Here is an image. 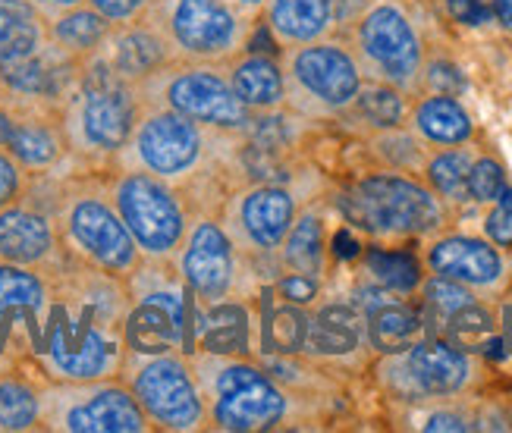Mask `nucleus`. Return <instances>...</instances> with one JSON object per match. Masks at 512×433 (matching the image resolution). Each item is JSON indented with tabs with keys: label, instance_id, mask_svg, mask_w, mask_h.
<instances>
[{
	"label": "nucleus",
	"instance_id": "obj_1",
	"mask_svg": "<svg viewBox=\"0 0 512 433\" xmlns=\"http://www.w3.org/2000/svg\"><path fill=\"white\" fill-rule=\"evenodd\" d=\"M54 295L26 352L44 383H88L120 377L126 361V280L66 261L51 270Z\"/></svg>",
	"mask_w": 512,
	"mask_h": 433
},
{
	"label": "nucleus",
	"instance_id": "obj_2",
	"mask_svg": "<svg viewBox=\"0 0 512 433\" xmlns=\"http://www.w3.org/2000/svg\"><path fill=\"white\" fill-rule=\"evenodd\" d=\"M142 113L139 85L120 79L95 54L82 60L79 79L60 107V120L76 161L92 170L114 167Z\"/></svg>",
	"mask_w": 512,
	"mask_h": 433
},
{
	"label": "nucleus",
	"instance_id": "obj_3",
	"mask_svg": "<svg viewBox=\"0 0 512 433\" xmlns=\"http://www.w3.org/2000/svg\"><path fill=\"white\" fill-rule=\"evenodd\" d=\"M98 173L104 170H88L85 176L57 182L48 211L54 214L66 255L126 280L142 264V252L110 201L107 179Z\"/></svg>",
	"mask_w": 512,
	"mask_h": 433
},
{
	"label": "nucleus",
	"instance_id": "obj_4",
	"mask_svg": "<svg viewBox=\"0 0 512 433\" xmlns=\"http://www.w3.org/2000/svg\"><path fill=\"white\" fill-rule=\"evenodd\" d=\"M195 380L202 386L208 424L227 433L274 430L289 418V393L261 364L242 355H189Z\"/></svg>",
	"mask_w": 512,
	"mask_h": 433
},
{
	"label": "nucleus",
	"instance_id": "obj_5",
	"mask_svg": "<svg viewBox=\"0 0 512 433\" xmlns=\"http://www.w3.org/2000/svg\"><path fill=\"white\" fill-rule=\"evenodd\" d=\"M129 311L123 321L126 352H195V292L173 261H148L126 277Z\"/></svg>",
	"mask_w": 512,
	"mask_h": 433
},
{
	"label": "nucleus",
	"instance_id": "obj_6",
	"mask_svg": "<svg viewBox=\"0 0 512 433\" xmlns=\"http://www.w3.org/2000/svg\"><path fill=\"white\" fill-rule=\"evenodd\" d=\"M343 217L374 239L434 236L447 223L443 198L406 173H368L340 195Z\"/></svg>",
	"mask_w": 512,
	"mask_h": 433
},
{
	"label": "nucleus",
	"instance_id": "obj_7",
	"mask_svg": "<svg viewBox=\"0 0 512 433\" xmlns=\"http://www.w3.org/2000/svg\"><path fill=\"white\" fill-rule=\"evenodd\" d=\"M107 192L142 258L173 261L180 248L192 208L180 186L145 173L139 167H107Z\"/></svg>",
	"mask_w": 512,
	"mask_h": 433
},
{
	"label": "nucleus",
	"instance_id": "obj_8",
	"mask_svg": "<svg viewBox=\"0 0 512 433\" xmlns=\"http://www.w3.org/2000/svg\"><path fill=\"white\" fill-rule=\"evenodd\" d=\"M230 132H217L167 107L142 104L139 123L114 167H139L173 186H186L211 164V148Z\"/></svg>",
	"mask_w": 512,
	"mask_h": 433
},
{
	"label": "nucleus",
	"instance_id": "obj_9",
	"mask_svg": "<svg viewBox=\"0 0 512 433\" xmlns=\"http://www.w3.org/2000/svg\"><path fill=\"white\" fill-rule=\"evenodd\" d=\"M142 104L167 107L217 132L246 135L252 110L236 98L224 63L173 60L139 85Z\"/></svg>",
	"mask_w": 512,
	"mask_h": 433
},
{
	"label": "nucleus",
	"instance_id": "obj_10",
	"mask_svg": "<svg viewBox=\"0 0 512 433\" xmlns=\"http://www.w3.org/2000/svg\"><path fill=\"white\" fill-rule=\"evenodd\" d=\"M167 38L173 60L227 63L246 51L252 16L233 0H154L145 13Z\"/></svg>",
	"mask_w": 512,
	"mask_h": 433
},
{
	"label": "nucleus",
	"instance_id": "obj_11",
	"mask_svg": "<svg viewBox=\"0 0 512 433\" xmlns=\"http://www.w3.org/2000/svg\"><path fill=\"white\" fill-rule=\"evenodd\" d=\"M120 380L132 390L151 427L189 433L208 424L202 386L186 352H126Z\"/></svg>",
	"mask_w": 512,
	"mask_h": 433
},
{
	"label": "nucleus",
	"instance_id": "obj_12",
	"mask_svg": "<svg viewBox=\"0 0 512 433\" xmlns=\"http://www.w3.org/2000/svg\"><path fill=\"white\" fill-rule=\"evenodd\" d=\"M41 430L54 433H148L142 405L120 377L88 383L41 380Z\"/></svg>",
	"mask_w": 512,
	"mask_h": 433
},
{
	"label": "nucleus",
	"instance_id": "obj_13",
	"mask_svg": "<svg viewBox=\"0 0 512 433\" xmlns=\"http://www.w3.org/2000/svg\"><path fill=\"white\" fill-rule=\"evenodd\" d=\"M286 101L308 113H340L349 110L365 85V70L340 41H308L286 48L283 57Z\"/></svg>",
	"mask_w": 512,
	"mask_h": 433
},
{
	"label": "nucleus",
	"instance_id": "obj_14",
	"mask_svg": "<svg viewBox=\"0 0 512 433\" xmlns=\"http://www.w3.org/2000/svg\"><path fill=\"white\" fill-rule=\"evenodd\" d=\"M377 374L396 399H450L469 390L475 380V358L443 336H421L406 352L384 355Z\"/></svg>",
	"mask_w": 512,
	"mask_h": 433
},
{
	"label": "nucleus",
	"instance_id": "obj_15",
	"mask_svg": "<svg viewBox=\"0 0 512 433\" xmlns=\"http://www.w3.org/2000/svg\"><path fill=\"white\" fill-rule=\"evenodd\" d=\"M355 57L377 82L396 85L399 91H412L425 70V44L415 22L390 0H381L359 16Z\"/></svg>",
	"mask_w": 512,
	"mask_h": 433
},
{
	"label": "nucleus",
	"instance_id": "obj_16",
	"mask_svg": "<svg viewBox=\"0 0 512 433\" xmlns=\"http://www.w3.org/2000/svg\"><path fill=\"white\" fill-rule=\"evenodd\" d=\"M173 267L198 302H217L236 292L239 248L217 214L192 211L186 236L173 255Z\"/></svg>",
	"mask_w": 512,
	"mask_h": 433
},
{
	"label": "nucleus",
	"instance_id": "obj_17",
	"mask_svg": "<svg viewBox=\"0 0 512 433\" xmlns=\"http://www.w3.org/2000/svg\"><path fill=\"white\" fill-rule=\"evenodd\" d=\"M79 66L51 41L29 54L0 60V101L10 110H60L79 79Z\"/></svg>",
	"mask_w": 512,
	"mask_h": 433
},
{
	"label": "nucleus",
	"instance_id": "obj_18",
	"mask_svg": "<svg viewBox=\"0 0 512 433\" xmlns=\"http://www.w3.org/2000/svg\"><path fill=\"white\" fill-rule=\"evenodd\" d=\"M296 217L299 201L280 182H255V186L236 192L220 214L236 248L246 245L242 252L258 255H277Z\"/></svg>",
	"mask_w": 512,
	"mask_h": 433
},
{
	"label": "nucleus",
	"instance_id": "obj_19",
	"mask_svg": "<svg viewBox=\"0 0 512 433\" xmlns=\"http://www.w3.org/2000/svg\"><path fill=\"white\" fill-rule=\"evenodd\" d=\"M0 261L26 264L38 270H57L66 261L54 214L26 198L0 211Z\"/></svg>",
	"mask_w": 512,
	"mask_h": 433
},
{
	"label": "nucleus",
	"instance_id": "obj_20",
	"mask_svg": "<svg viewBox=\"0 0 512 433\" xmlns=\"http://www.w3.org/2000/svg\"><path fill=\"white\" fill-rule=\"evenodd\" d=\"M54 283L48 270L0 261V327L26 355L44 311L51 305Z\"/></svg>",
	"mask_w": 512,
	"mask_h": 433
},
{
	"label": "nucleus",
	"instance_id": "obj_21",
	"mask_svg": "<svg viewBox=\"0 0 512 433\" xmlns=\"http://www.w3.org/2000/svg\"><path fill=\"white\" fill-rule=\"evenodd\" d=\"M4 148L32 179L54 176L73 157L60 110H13V129Z\"/></svg>",
	"mask_w": 512,
	"mask_h": 433
},
{
	"label": "nucleus",
	"instance_id": "obj_22",
	"mask_svg": "<svg viewBox=\"0 0 512 433\" xmlns=\"http://www.w3.org/2000/svg\"><path fill=\"white\" fill-rule=\"evenodd\" d=\"M431 273L450 277L469 289L491 292L506 280V258L491 239L450 233L428 245Z\"/></svg>",
	"mask_w": 512,
	"mask_h": 433
},
{
	"label": "nucleus",
	"instance_id": "obj_23",
	"mask_svg": "<svg viewBox=\"0 0 512 433\" xmlns=\"http://www.w3.org/2000/svg\"><path fill=\"white\" fill-rule=\"evenodd\" d=\"M98 57L114 70L120 79L142 85L158 70H164L167 63H173V51L161 29L154 26L148 16L126 22V26H114L110 38L104 41V48Z\"/></svg>",
	"mask_w": 512,
	"mask_h": 433
},
{
	"label": "nucleus",
	"instance_id": "obj_24",
	"mask_svg": "<svg viewBox=\"0 0 512 433\" xmlns=\"http://www.w3.org/2000/svg\"><path fill=\"white\" fill-rule=\"evenodd\" d=\"M362 302H355L365 314V336L377 355H396L406 352L412 343H418L428 333L425 317L418 308L387 299L384 292H377V299H368V292H359Z\"/></svg>",
	"mask_w": 512,
	"mask_h": 433
},
{
	"label": "nucleus",
	"instance_id": "obj_25",
	"mask_svg": "<svg viewBox=\"0 0 512 433\" xmlns=\"http://www.w3.org/2000/svg\"><path fill=\"white\" fill-rule=\"evenodd\" d=\"M224 73L236 91V98L252 113H274L286 104L283 63L261 51H239L224 63Z\"/></svg>",
	"mask_w": 512,
	"mask_h": 433
},
{
	"label": "nucleus",
	"instance_id": "obj_26",
	"mask_svg": "<svg viewBox=\"0 0 512 433\" xmlns=\"http://www.w3.org/2000/svg\"><path fill=\"white\" fill-rule=\"evenodd\" d=\"M249 339H252V317L246 305L233 302V295L195 305V352L246 355Z\"/></svg>",
	"mask_w": 512,
	"mask_h": 433
},
{
	"label": "nucleus",
	"instance_id": "obj_27",
	"mask_svg": "<svg viewBox=\"0 0 512 433\" xmlns=\"http://www.w3.org/2000/svg\"><path fill=\"white\" fill-rule=\"evenodd\" d=\"M368 343L365 336V314L346 302H330L321 311L308 314V336L305 352L315 358H346Z\"/></svg>",
	"mask_w": 512,
	"mask_h": 433
},
{
	"label": "nucleus",
	"instance_id": "obj_28",
	"mask_svg": "<svg viewBox=\"0 0 512 433\" xmlns=\"http://www.w3.org/2000/svg\"><path fill=\"white\" fill-rule=\"evenodd\" d=\"M264 26L283 48H296V44L327 38L337 26V7L333 0H267Z\"/></svg>",
	"mask_w": 512,
	"mask_h": 433
},
{
	"label": "nucleus",
	"instance_id": "obj_29",
	"mask_svg": "<svg viewBox=\"0 0 512 433\" xmlns=\"http://www.w3.org/2000/svg\"><path fill=\"white\" fill-rule=\"evenodd\" d=\"M44 32H48V41L57 51L82 63L104 48V41L110 38L114 26H110L98 10L79 4V7H70L44 19Z\"/></svg>",
	"mask_w": 512,
	"mask_h": 433
},
{
	"label": "nucleus",
	"instance_id": "obj_30",
	"mask_svg": "<svg viewBox=\"0 0 512 433\" xmlns=\"http://www.w3.org/2000/svg\"><path fill=\"white\" fill-rule=\"evenodd\" d=\"M412 129L428 145H465L475 135V123L453 95H428L412 107Z\"/></svg>",
	"mask_w": 512,
	"mask_h": 433
},
{
	"label": "nucleus",
	"instance_id": "obj_31",
	"mask_svg": "<svg viewBox=\"0 0 512 433\" xmlns=\"http://www.w3.org/2000/svg\"><path fill=\"white\" fill-rule=\"evenodd\" d=\"M264 308L258 317L261 330V349L267 355L293 358L305 352V336H308V314L302 305H293L280 299L274 289H264Z\"/></svg>",
	"mask_w": 512,
	"mask_h": 433
},
{
	"label": "nucleus",
	"instance_id": "obj_32",
	"mask_svg": "<svg viewBox=\"0 0 512 433\" xmlns=\"http://www.w3.org/2000/svg\"><path fill=\"white\" fill-rule=\"evenodd\" d=\"M0 430H41V377L22 374L16 364L0 371Z\"/></svg>",
	"mask_w": 512,
	"mask_h": 433
},
{
	"label": "nucleus",
	"instance_id": "obj_33",
	"mask_svg": "<svg viewBox=\"0 0 512 433\" xmlns=\"http://www.w3.org/2000/svg\"><path fill=\"white\" fill-rule=\"evenodd\" d=\"M283 270L293 273H308L318 277L324 273V258H327V242H324V223L315 211H302L296 223L289 226L283 245L277 248Z\"/></svg>",
	"mask_w": 512,
	"mask_h": 433
},
{
	"label": "nucleus",
	"instance_id": "obj_34",
	"mask_svg": "<svg viewBox=\"0 0 512 433\" xmlns=\"http://www.w3.org/2000/svg\"><path fill=\"white\" fill-rule=\"evenodd\" d=\"M443 339H450L453 346H459L462 352L469 355H484L487 349H500L506 346V339L500 336V327H497V317L491 314V308L481 305L478 299L472 305L459 308L456 314H450L447 321H443V330H440Z\"/></svg>",
	"mask_w": 512,
	"mask_h": 433
},
{
	"label": "nucleus",
	"instance_id": "obj_35",
	"mask_svg": "<svg viewBox=\"0 0 512 433\" xmlns=\"http://www.w3.org/2000/svg\"><path fill=\"white\" fill-rule=\"evenodd\" d=\"M44 41V16L29 0H0V60L29 54Z\"/></svg>",
	"mask_w": 512,
	"mask_h": 433
},
{
	"label": "nucleus",
	"instance_id": "obj_36",
	"mask_svg": "<svg viewBox=\"0 0 512 433\" xmlns=\"http://www.w3.org/2000/svg\"><path fill=\"white\" fill-rule=\"evenodd\" d=\"M478 154H472L469 148L450 145L447 151L434 154L425 164V176L428 186L450 204H465L469 201V170Z\"/></svg>",
	"mask_w": 512,
	"mask_h": 433
},
{
	"label": "nucleus",
	"instance_id": "obj_37",
	"mask_svg": "<svg viewBox=\"0 0 512 433\" xmlns=\"http://www.w3.org/2000/svg\"><path fill=\"white\" fill-rule=\"evenodd\" d=\"M352 110L359 113V120H362V123H368V126L377 129V132L403 126L406 113H409L403 91H399L396 85H387V82L362 85V91H359V95H355V101H352Z\"/></svg>",
	"mask_w": 512,
	"mask_h": 433
},
{
	"label": "nucleus",
	"instance_id": "obj_38",
	"mask_svg": "<svg viewBox=\"0 0 512 433\" xmlns=\"http://www.w3.org/2000/svg\"><path fill=\"white\" fill-rule=\"evenodd\" d=\"M365 267L377 286L387 292L409 295L421 286V264L409 252H390V248H368Z\"/></svg>",
	"mask_w": 512,
	"mask_h": 433
},
{
	"label": "nucleus",
	"instance_id": "obj_39",
	"mask_svg": "<svg viewBox=\"0 0 512 433\" xmlns=\"http://www.w3.org/2000/svg\"><path fill=\"white\" fill-rule=\"evenodd\" d=\"M421 295H425V311L421 317H431V321H437L443 327V321H447L450 314H456L459 308L472 305L475 302V289L462 286L450 277H440V273H434V277H428V283L421 286Z\"/></svg>",
	"mask_w": 512,
	"mask_h": 433
},
{
	"label": "nucleus",
	"instance_id": "obj_40",
	"mask_svg": "<svg viewBox=\"0 0 512 433\" xmlns=\"http://www.w3.org/2000/svg\"><path fill=\"white\" fill-rule=\"evenodd\" d=\"M509 186L506 182V170L494 157H475L472 170H469V201L475 204H491L503 189Z\"/></svg>",
	"mask_w": 512,
	"mask_h": 433
},
{
	"label": "nucleus",
	"instance_id": "obj_41",
	"mask_svg": "<svg viewBox=\"0 0 512 433\" xmlns=\"http://www.w3.org/2000/svg\"><path fill=\"white\" fill-rule=\"evenodd\" d=\"M29 182L32 176L13 161V154L7 148H0V211L26 198Z\"/></svg>",
	"mask_w": 512,
	"mask_h": 433
},
{
	"label": "nucleus",
	"instance_id": "obj_42",
	"mask_svg": "<svg viewBox=\"0 0 512 433\" xmlns=\"http://www.w3.org/2000/svg\"><path fill=\"white\" fill-rule=\"evenodd\" d=\"M491 204L494 208L484 220V236L497 248H512V186H506Z\"/></svg>",
	"mask_w": 512,
	"mask_h": 433
},
{
	"label": "nucleus",
	"instance_id": "obj_43",
	"mask_svg": "<svg viewBox=\"0 0 512 433\" xmlns=\"http://www.w3.org/2000/svg\"><path fill=\"white\" fill-rule=\"evenodd\" d=\"M280 299L286 302H293V305H311L318 299V292H321V280L318 277H308V273H293V270H286L283 277L271 286Z\"/></svg>",
	"mask_w": 512,
	"mask_h": 433
},
{
	"label": "nucleus",
	"instance_id": "obj_44",
	"mask_svg": "<svg viewBox=\"0 0 512 433\" xmlns=\"http://www.w3.org/2000/svg\"><path fill=\"white\" fill-rule=\"evenodd\" d=\"M85 4L98 10L110 26H126V22L142 19L154 0H85Z\"/></svg>",
	"mask_w": 512,
	"mask_h": 433
},
{
	"label": "nucleus",
	"instance_id": "obj_45",
	"mask_svg": "<svg viewBox=\"0 0 512 433\" xmlns=\"http://www.w3.org/2000/svg\"><path fill=\"white\" fill-rule=\"evenodd\" d=\"M421 427H425V430H475L472 418H465L462 412H453V408H443V412H431Z\"/></svg>",
	"mask_w": 512,
	"mask_h": 433
},
{
	"label": "nucleus",
	"instance_id": "obj_46",
	"mask_svg": "<svg viewBox=\"0 0 512 433\" xmlns=\"http://www.w3.org/2000/svg\"><path fill=\"white\" fill-rule=\"evenodd\" d=\"M447 10L456 22H465V26H481L487 19V10L481 7V0H447Z\"/></svg>",
	"mask_w": 512,
	"mask_h": 433
},
{
	"label": "nucleus",
	"instance_id": "obj_47",
	"mask_svg": "<svg viewBox=\"0 0 512 433\" xmlns=\"http://www.w3.org/2000/svg\"><path fill=\"white\" fill-rule=\"evenodd\" d=\"M29 4L48 19V16H54V13H63V10H70V7H79V4H85V0H29Z\"/></svg>",
	"mask_w": 512,
	"mask_h": 433
},
{
	"label": "nucleus",
	"instance_id": "obj_48",
	"mask_svg": "<svg viewBox=\"0 0 512 433\" xmlns=\"http://www.w3.org/2000/svg\"><path fill=\"white\" fill-rule=\"evenodd\" d=\"M491 13L506 32H512V0H491Z\"/></svg>",
	"mask_w": 512,
	"mask_h": 433
},
{
	"label": "nucleus",
	"instance_id": "obj_49",
	"mask_svg": "<svg viewBox=\"0 0 512 433\" xmlns=\"http://www.w3.org/2000/svg\"><path fill=\"white\" fill-rule=\"evenodd\" d=\"M13 339L7 336V330L4 327H0V371H4V368H13V364H16V355H13Z\"/></svg>",
	"mask_w": 512,
	"mask_h": 433
},
{
	"label": "nucleus",
	"instance_id": "obj_50",
	"mask_svg": "<svg viewBox=\"0 0 512 433\" xmlns=\"http://www.w3.org/2000/svg\"><path fill=\"white\" fill-rule=\"evenodd\" d=\"M10 129H13V110L0 101V148L7 145V139H10Z\"/></svg>",
	"mask_w": 512,
	"mask_h": 433
},
{
	"label": "nucleus",
	"instance_id": "obj_51",
	"mask_svg": "<svg viewBox=\"0 0 512 433\" xmlns=\"http://www.w3.org/2000/svg\"><path fill=\"white\" fill-rule=\"evenodd\" d=\"M233 4L242 10V13H249V16H255L258 10H264V4L267 0H233Z\"/></svg>",
	"mask_w": 512,
	"mask_h": 433
},
{
	"label": "nucleus",
	"instance_id": "obj_52",
	"mask_svg": "<svg viewBox=\"0 0 512 433\" xmlns=\"http://www.w3.org/2000/svg\"><path fill=\"white\" fill-rule=\"evenodd\" d=\"M503 339H506V346H509V352H512V314L506 317V333H503Z\"/></svg>",
	"mask_w": 512,
	"mask_h": 433
}]
</instances>
